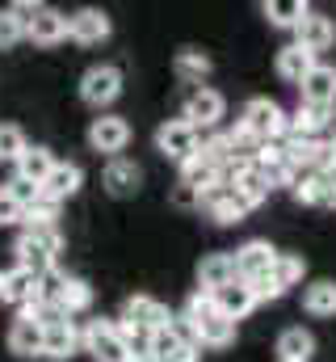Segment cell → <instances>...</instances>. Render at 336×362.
I'll list each match as a JSON object with an SVG mask.
<instances>
[{"instance_id":"obj_1","label":"cell","mask_w":336,"mask_h":362,"mask_svg":"<svg viewBox=\"0 0 336 362\" xmlns=\"http://www.w3.org/2000/svg\"><path fill=\"white\" fill-rule=\"evenodd\" d=\"M181 329H185V337L202 350V346H210V350H227L232 341H236V320H227L219 308H215V295H202V291H193L189 299H185V312H181Z\"/></svg>"},{"instance_id":"obj_2","label":"cell","mask_w":336,"mask_h":362,"mask_svg":"<svg viewBox=\"0 0 336 362\" xmlns=\"http://www.w3.org/2000/svg\"><path fill=\"white\" fill-rule=\"evenodd\" d=\"M59 249H64V236H59V228H25L21 236H17V245H13V253H17V266L30 274H51L55 270V257H59Z\"/></svg>"},{"instance_id":"obj_3","label":"cell","mask_w":336,"mask_h":362,"mask_svg":"<svg viewBox=\"0 0 336 362\" xmlns=\"http://www.w3.org/2000/svg\"><path fill=\"white\" fill-rule=\"evenodd\" d=\"M80 346L97 362H126V358H131V341L122 337L118 320H105V316H97V320H88V325H84Z\"/></svg>"},{"instance_id":"obj_4","label":"cell","mask_w":336,"mask_h":362,"mask_svg":"<svg viewBox=\"0 0 336 362\" xmlns=\"http://www.w3.org/2000/svg\"><path fill=\"white\" fill-rule=\"evenodd\" d=\"M240 127L252 131L260 144H273V139L290 135V114L277 101H269V97H252L248 105H244V114H240Z\"/></svg>"},{"instance_id":"obj_5","label":"cell","mask_w":336,"mask_h":362,"mask_svg":"<svg viewBox=\"0 0 336 362\" xmlns=\"http://www.w3.org/2000/svg\"><path fill=\"white\" fill-rule=\"evenodd\" d=\"M126 329H135L139 337H152V333H160V329H172V312H168L160 299H152V295H131L126 303H122V316H118Z\"/></svg>"},{"instance_id":"obj_6","label":"cell","mask_w":336,"mask_h":362,"mask_svg":"<svg viewBox=\"0 0 336 362\" xmlns=\"http://www.w3.org/2000/svg\"><path fill=\"white\" fill-rule=\"evenodd\" d=\"M118 93H122V72H118L114 64H92V68L80 76V101L92 105V110L114 105Z\"/></svg>"},{"instance_id":"obj_7","label":"cell","mask_w":336,"mask_h":362,"mask_svg":"<svg viewBox=\"0 0 336 362\" xmlns=\"http://www.w3.org/2000/svg\"><path fill=\"white\" fill-rule=\"evenodd\" d=\"M198 144H202V135H198L185 118H168L164 127L156 131V152L168 156V160H176V165L193 160V156H198Z\"/></svg>"},{"instance_id":"obj_8","label":"cell","mask_w":336,"mask_h":362,"mask_svg":"<svg viewBox=\"0 0 336 362\" xmlns=\"http://www.w3.org/2000/svg\"><path fill=\"white\" fill-rule=\"evenodd\" d=\"M126 144H131V122H126V118L101 114V118L88 122V148H92V152H101V156L114 160V156L126 152Z\"/></svg>"},{"instance_id":"obj_9","label":"cell","mask_w":336,"mask_h":362,"mask_svg":"<svg viewBox=\"0 0 336 362\" xmlns=\"http://www.w3.org/2000/svg\"><path fill=\"white\" fill-rule=\"evenodd\" d=\"M223 185L244 202V211H252V206H260L265 198H269V181L260 177V169L252 165V160H236L227 173H223Z\"/></svg>"},{"instance_id":"obj_10","label":"cell","mask_w":336,"mask_h":362,"mask_svg":"<svg viewBox=\"0 0 336 362\" xmlns=\"http://www.w3.org/2000/svg\"><path fill=\"white\" fill-rule=\"evenodd\" d=\"M76 350H80V329L68 316H55V320L42 325V358L68 362Z\"/></svg>"},{"instance_id":"obj_11","label":"cell","mask_w":336,"mask_h":362,"mask_svg":"<svg viewBox=\"0 0 336 362\" xmlns=\"http://www.w3.org/2000/svg\"><path fill=\"white\" fill-rule=\"evenodd\" d=\"M223 110H227V101H223V93H215V89H193L185 97V122H189L193 131L219 127Z\"/></svg>"},{"instance_id":"obj_12","label":"cell","mask_w":336,"mask_h":362,"mask_svg":"<svg viewBox=\"0 0 336 362\" xmlns=\"http://www.w3.org/2000/svg\"><path fill=\"white\" fill-rule=\"evenodd\" d=\"M148 350L156 354V362H198V354H202V350L185 337V329H176V325L152 333V337H148Z\"/></svg>"},{"instance_id":"obj_13","label":"cell","mask_w":336,"mask_h":362,"mask_svg":"<svg viewBox=\"0 0 336 362\" xmlns=\"http://www.w3.org/2000/svg\"><path fill=\"white\" fill-rule=\"evenodd\" d=\"M240 274H236V257L232 253H206L198 262V291L202 295H219L223 286H232Z\"/></svg>"},{"instance_id":"obj_14","label":"cell","mask_w":336,"mask_h":362,"mask_svg":"<svg viewBox=\"0 0 336 362\" xmlns=\"http://www.w3.org/2000/svg\"><path fill=\"white\" fill-rule=\"evenodd\" d=\"M332 42H336V21L324 17V13H307V17L299 21V30H294V47H303L307 55H320V51H328Z\"/></svg>"},{"instance_id":"obj_15","label":"cell","mask_w":336,"mask_h":362,"mask_svg":"<svg viewBox=\"0 0 336 362\" xmlns=\"http://www.w3.org/2000/svg\"><path fill=\"white\" fill-rule=\"evenodd\" d=\"M101 185H105L114 198H131V194L143 185V169H139L131 156H114V160H105V169H101Z\"/></svg>"},{"instance_id":"obj_16","label":"cell","mask_w":336,"mask_h":362,"mask_svg":"<svg viewBox=\"0 0 336 362\" xmlns=\"http://www.w3.org/2000/svg\"><path fill=\"white\" fill-rule=\"evenodd\" d=\"M232 257H236V274H240L244 282H252V278H260V274L273 270V262H277V249H273L269 240H248V245H240Z\"/></svg>"},{"instance_id":"obj_17","label":"cell","mask_w":336,"mask_h":362,"mask_svg":"<svg viewBox=\"0 0 336 362\" xmlns=\"http://www.w3.org/2000/svg\"><path fill=\"white\" fill-rule=\"evenodd\" d=\"M202 211H206V215H210L219 228L244 223V215H248V211H244V202H240V198H236L227 185H215V189H206V194H202Z\"/></svg>"},{"instance_id":"obj_18","label":"cell","mask_w":336,"mask_h":362,"mask_svg":"<svg viewBox=\"0 0 336 362\" xmlns=\"http://www.w3.org/2000/svg\"><path fill=\"white\" fill-rule=\"evenodd\" d=\"M25 38L38 42V47H55L68 38V17L59 8H38L30 21H25Z\"/></svg>"},{"instance_id":"obj_19","label":"cell","mask_w":336,"mask_h":362,"mask_svg":"<svg viewBox=\"0 0 336 362\" xmlns=\"http://www.w3.org/2000/svg\"><path fill=\"white\" fill-rule=\"evenodd\" d=\"M303 105H332L336 110V68L332 64H316L307 76H303Z\"/></svg>"},{"instance_id":"obj_20","label":"cell","mask_w":336,"mask_h":362,"mask_svg":"<svg viewBox=\"0 0 336 362\" xmlns=\"http://www.w3.org/2000/svg\"><path fill=\"white\" fill-rule=\"evenodd\" d=\"M109 17L101 13V8H80V13H72L68 17V38H76L80 47H92V42H101V38H109Z\"/></svg>"},{"instance_id":"obj_21","label":"cell","mask_w":336,"mask_h":362,"mask_svg":"<svg viewBox=\"0 0 336 362\" xmlns=\"http://www.w3.org/2000/svg\"><path fill=\"white\" fill-rule=\"evenodd\" d=\"M4 341H8V350L17 358H42V325L30 320V316H17L8 325V337Z\"/></svg>"},{"instance_id":"obj_22","label":"cell","mask_w":336,"mask_h":362,"mask_svg":"<svg viewBox=\"0 0 336 362\" xmlns=\"http://www.w3.org/2000/svg\"><path fill=\"white\" fill-rule=\"evenodd\" d=\"M30 299H38V274L21 270V266H13V270L0 274V303H17V308H25Z\"/></svg>"},{"instance_id":"obj_23","label":"cell","mask_w":336,"mask_h":362,"mask_svg":"<svg viewBox=\"0 0 336 362\" xmlns=\"http://www.w3.org/2000/svg\"><path fill=\"white\" fill-rule=\"evenodd\" d=\"M80 185H84V169H80V165H72V160H55L51 177L42 181V198L64 202V198H72Z\"/></svg>"},{"instance_id":"obj_24","label":"cell","mask_w":336,"mask_h":362,"mask_svg":"<svg viewBox=\"0 0 336 362\" xmlns=\"http://www.w3.org/2000/svg\"><path fill=\"white\" fill-rule=\"evenodd\" d=\"M328 127H332V105H299L290 114V135L294 139H316Z\"/></svg>"},{"instance_id":"obj_25","label":"cell","mask_w":336,"mask_h":362,"mask_svg":"<svg viewBox=\"0 0 336 362\" xmlns=\"http://www.w3.org/2000/svg\"><path fill=\"white\" fill-rule=\"evenodd\" d=\"M215 308H219L227 320H244L252 308H256V295H252V286L244 278H236L232 286H223V291L215 295Z\"/></svg>"},{"instance_id":"obj_26","label":"cell","mask_w":336,"mask_h":362,"mask_svg":"<svg viewBox=\"0 0 336 362\" xmlns=\"http://www.w3.org/2000/svg\"><path fill=\"white\" fill-rule=\"evenodd\" d=\"M13 169H17V177L21 181H30V185L42 189V181L51 177V169H55V156H51V148H38V144H34V148L21 152V160H17Z\"/></svg>"},{"instance_id":"obj_27","label":"cell","mask_w":336,"mask_h":362,"mask_svg":"<svg viewBox=\"0 0 336 362\" xmlns=\"http://www.w3.org/2000/svg\"><path fill=\"white\" fill-rule=\"evenodd\" d=\"M311 354H316V337L303 325L282 329V337H277V362H307Z\"/></svg>"},{"instance_id":"obj_28","label":"cell","mask_w":336,"mask_h":362,"mask_svg":"<svg viewBox=\"0 0 336 362\" xmlns=\"http://www.w3.org/2000/svg\"><path fill=\"white\" fill-rule=\"evenodd\" d=\"M303 312H307V316H320V320L336 316V282L332 278H316V282L303 291Z\"/></svg>"},{"instance_id":"obj_29","label":"cell","mask_w":336,"mask_h":362,"mask_svg":"<svg viewBox=\"0 0 336 362\" xmlns=\"http://www.w3.org/2000/svg\"><path fill=\"white\" fill-rule=\"evenodd\" d=\"M181 181H185V185H193L198 194H206V189L223 185V169H219V165H210V160L198 152L193 160H185V165H181Z\"/></svg>"},{"instance_id":"obj_30","label":"cell","mask_w":336,"mask_h":362,"mask_svg":"<svg viewBox=\"0 0 336 362\" xmlns=\"http://www.w3.org/2000/svg\"><path fill=\"white\" fill-rule=\"evenodd\" d=\"M311 68H316V55H307L303 47H294V42H290V47H282V51H277V76H282V81L303 85V76H307Z\"/></svg>"},{"instance_id":"obj_31","label":"cell","mask_w":336,"mask_h":362,"mask_svg":"<svg viewBox=\"0 0 336 362\" xmlns=\"http://www.w3.org/2000/svg\"><path fill=\"white\" fill-rule=\"evenodd\" d=\"M59 316H76V312H88L92 308V286L84 278H68L64 274V286H59Z\"/></svg>"},{"instance_id":"obj_32","label":"cell","mask_w":336,"mask_h":362,"mask_svg":"<svg viewBox=\"0 0 336 362\" xmlns=\"http://www.w3.org/2000/svg\"><path fill=\"white\" fill-rule=\"evenodd\" d=\"M265 8V17H269V25H277V30H299V21L311 13L303 0H265L260 4Z\"/></svg>"},{"instance_id":"obj_33","label":"cell","mask_w":336,"mask_h":362,"mask_svg":"<svg viewBox=\"0 0 336 362\" xmlns=\"http://www.w3.org/2000/svg\"><path fill=\"white\" fill-rule=\"evenodd\" d=\"M172 68H176V76H181V81H193V85H202V81L210 76V55H202V51L185 47V51H176Z\"/></svg>"},{"instance_id":"obj_34","label":"cell","mask_w":336,"mask_h":362,"mask_svg":"<svg viewBox=\"0 0 336 362\" xmlns=\"http://www.w3.org/2000/svg\"><path fill=\"white\" fill-rule=\"evenodd\" d=\"M303 274H307V262H303V257H294V253H277V262H273L269 278H273L282 291H290V286L303 282Z\"/></svg>"},{"instance_id":"obj_35","label":"cell","mask_w":336,"mask_h":362,"mask_svg":"<svg viewBox=\"0 0 336 362\" xmlns=\"http://www.w3.org/2000/svg\"><path fill=\"white\" fill-rule=\"evenodd\" d=\"M294 198L299 202H307V206H324V198H328V185H324V173H294Z\"/></svg>"},{"instance_id":"obj_36","label":"cell","mask_w":336,"mask_h":362,"mask_svg":"<svg viewBox=\"0 0 336 362\" xmlns=\"http://www.w3.org/2000/svg\"><path fill=\"white\" fill-rule=\"evenodd\" d=\"M25 131L17 122H0V165H17L21 152H25Z\"/></svg>"},{"instance_id":"obj_37","label":"cell","mask_w":336,"mask_h":362,"mask_svg":"<svg viewBox=\"0 0 336 362\" xmlns=\"http://www.w3.org/2000/svg\"><path fill=\"white\" fill-rule=\"evenodd\" d=\"M55 215H59V202L38 198V202H30V206H25L21 223H25V228H55Z\"/></svg>"},{"instance_id":"obj_38","label":"cell","mask_w":336,"mask_h":362,"mask_svg":"<svg viewBox=\"0 0 336 362\" xmlns=\"http://www.w3.org/2000/svg\"><path fill=\"white\" fill-rule=\"evenodd\" d=\"M21 38H25V21L13 8H0V51L13 47V42H21Z\"/></svg>"},{"instance_id":"obj_39","label":"cell","mask_w":336,"mask_h":362,"mask_svg":"<svg viewBox=\"0 0 336 362\" xmlns=\"http://www.w3.org/2000/svg\"><path fill=\"white\" fill-rule=\"evenodd\" d=\"M21 215H25V206L0 185V228H8V223H21Z\"/></svg>"},{"instance_id":"obj_40","label":"cell","mask_w":336,"mask_h":362,"mask_svg":"<svg viewBox=\"0 0 336 362\" xmlns=\"http://www.w3.org/2000/svg\"><path fill=\"white\" fill-rule=\"evenodd\" d=\"M172 202H176L181 211H202V194H198L193 185H185V181L172 185Z\"/></svg>"},{"instance_id":"obj_41","label":"cell","mask_w":336,"mask_h":362,"mask_svg":"<svg viewBox=\"0 0 336 362\" xmlns=\"http://www.w3.org/2000/svg\"><path fill=\"white\" fill-rule=\"evenodd\" d=\"M248 286H252V295H256V303H265V299H282V295H286V291H282V286H277V282H273L269 274L252 278Z\"/></svg>"},{"instance_id":"obj_42","label":"cell","mask_w":336,"mask_h":362,"mask_svg":"<svg viewBox=\"0 0 336 362\" xmlns=\"http://www.w3.org/2000/svg\"><path fill=\"white\" fill-rule=\"evenodd\" d=\"M4 189H8L21 206H30V202H38V198H42V189H38V185H30V181H21V177H13Z\"/></svg>"},{"instance_id":"obj_43","label":"cell","mask_w":336,"mask_h":362,"mask_svg":"<svg viewBox=\"0 0 336 362\" xmlns=\"http://www.w3.org/2000/svg\"><path fill=\"white\" fill-rule=\"evenodd\" d=\"M324 185H328V198H324V206H336V169H332V173H324Z\"/></svg>"},{"instance_id":"obj_44","label":"cell","mask_w":336,"mask_h":362,"mask_svg":"<svg viewBox=\"0 0 336 362\" xmlns=\"http://www.w3.org/2000/svg\"><path fill=\"white\" fill-rule=\"evenodd\" d=\"M126 362H156V354H152L148 346H135V350H131V358H126Z\"/></svg>"},{"instance_id":"obj_45","label":"cell","mask_w":336,"mask_h":362,"mask_svg":"<svg viewBox=\"0 0 336 362\" xmlns=\"http://www.w3.org/2000/svg\"><path fill=\"white\" fill-rule=\"evenodd\" d=\"M328 144H332V148H336V131H332V139H328Z\"/></svg>"}]
</instances>
